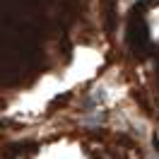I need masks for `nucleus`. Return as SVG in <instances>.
I'll return each mask as SVG.
<instances>
[{
    "label": "nucleus",
    "mask_w": 159,
    "mask_h": 159,
    "mask_svg": "<svg viewBox=\"0 0 159 159\" xmlns=\"http://www.w3.org/2000/svg\"><path fill=\"white\" fill-rule=\"evenodd\" d=\"M147 159H159V154H149V157Z\"/></svg>",
    "instance_id": "1"
}]
</instances>
